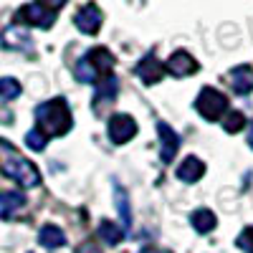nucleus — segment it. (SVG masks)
I'll list each match as a JSON object with an SVG mask.
<instances>
[{
	"label": "nucleus",
	"mask_w": 253,
	"mask_h": 253,
	"mask_svg": "<svg viewBox=\"0 0 253 253\" xmlns=\"http://www.w3.org/2000/svg\"><path fill=\"white\" fill-rule=\"evenodd\" d=\"M228 81H230V86H233L236 94L246 96V94L253 91V69L251 66H236L228 74Z\"/></svg>",
	"instance_id": "11"
},
{
	"label": "nucleus",
	"mask_w": 253,
	"mask_h": 253,
	"mask_svg": "<svg viewBox=\"0 0 253 253\" xmlns=\"http://www.w3.org/2000/svg\"><path fill=\"white\" fill-rule=\"evenodd\" d=\"M38 3H43V5L51 8V10H58V8L66 5V0H38Z\"/></svg>",
	"instance_id": "23"
},
{
	"label": "nucleus",
	"mask_w": 253,
	"mask_h": 253,
	"mask_svg": "<svg viewBox=\"0 0 253 253\" xmlns=\"http://www.w3.org/2000/svg\"><path fill=\"white\" fill-rule=\"evenodd\" d=\"M238 246H241L243 251L253 253V225H251V228H246L243 233L238 236Z\"/></svg>",
	"instance_id": "22"
},
{
	"label": "nucleus",
	"mask_w": 253,
	"mask_h": 253,
	"mask_svg": "<svg viewBox=\"0 0 253 253\" xmlns=\"http://www.w3.org/2000/svg\"><path fill=\"white\" fill-rule=\"evenodd\" d=\"M46 142H48V137H46L43 132H41L38 126H36V129H31V132L26 134V144L31 147L33 152H41V150L46 147Z\"/></svg>",
	"instance_id": "21"
},
{
	"label": "nucleus",
	"mask_w": 253,
	"mask_h": 253,
	"mask_svg": "<svg viewBox=\"0 0 253 253\" xmlns=\"http://www.w3.org/2000/svg\"><path fill=\"white\" fill-rule=\"evenodd\" d=\"M139 253H162V251H157V248H144V251H139Z\"/></svg>",
	"instance_id": "26"
},
{
	"label": "nucleus",
	"mask_w": 253,
	"mask_h": 253,
	"mask_svg": "<svg viewBox=\"0 0 253 253\" xmlns=\"http://www.w3.org/2000/svg\"><path fill=\"white\" fill-rule=\"evenodd\" d=\"M205 175V165L198 160V157H193V155H190V157H185L182 162H180V167H177V177L182 180V182H198L200 177Z\"/></svg>",
	"instance_id": "12"
},
{
	"label": "nucleus",
	"mask_w": 253,
	"mask_h": 253,
	"mask_svg": "<svg viewBox=\"0 0 253 253\" xmlns=\"http://www.w3.org/2000/svg\"><path fill=\"white\" fill-rule=\"evenodd\" d=\"M190 223H193V228L198 230V233H210V230L215 228L218 218H215L213 210L200 208V210H193V215H190Z\"/></svg>",
	"instance_id": "14"
},
{
	"label": "nucleus",
	"mask_w": 253,
	"mask_h": 253,
	"mask_svg": "<svg viewBox=\"0 0 253 253\" xmlns=\"http://www.w3.org/2000/svg\"><path fill=\"white\" fill-rule=\"evenodd\" d=\"M241 126H246V117L241 112H228V117L223 122V129L230 132V134H236V132H241Z\"/></svg>",
	"instance_id": "20"
},
{
	"label": "nucleus",
	"mask_w": 253,
	"mask_h": 253,
	"mask_svg": "<svg viewBox=\"0 0 253 253\" xmlns=\"http://www.w3.org/2000/svg\"><path fill=\"white\" fill-rule=\"evenodd\" d=\"M114 200H117V210H119V218H122V225L129 230V225H132V210H129V200H126V195H124V190L117 185L114 187Z\"/></svg>",
	"instance_id": "17"
},
{
	"label": "nucleus",
	"mask_w": 253,
	"mask_h": 253,
	"mask_svg": "<svg viewBox=\"0 0 253 253\" xmlns=\"http://www.w3.org/2000/svg\"><path fill=\"white\" fill-rule=\"evenodd\" d=\"M157 134L162 142V150H160V160L162 162H172L177 155V147H180V137L167 122H157Z\"/></svg>",
	"instance_id": "7"
},
{
	"label": "nucleus",
	"mask_w": 253,
	"mask_h": 253,
	"mask_svg": "<svg viewBox=\"0 0 253 253\" xmlns=\"http://www.w3.org/2000/svg\"><path fill=\"white\" fill-rule=\"evenodd\" d=\"M3 43L8 48H28L31 46V36L26 31H20L18 26H13V28H8L3 33Z\"/></svg>",
	"instance_id": "16"
},
{
	"label": "nucleus",
	"mask_w": 253,
	"mask_h": 253,
	"mask_svg": "<svg viewBox=\"0 0 253 253\" xmlns=\"http://www.w3.org/2000/svg\"><path fill=\"white\" fill-rule=\"evenodd\" d=\"M101 20H104L101 10H99L94 3H86V5H84V8L76 13L74 23H76V28H79L81 33H86V36H96V33H99V28H101Z\"/></svg>",
	"instance_id": "6"
},
{
	"label": "nucleus",
	"mask_w": 253,
	"mask_h": 253,
	"mask_svg": "<svg viewBox=\"0 0 253 253\" xmlns=\"http://www.w3.org/2000/svg\"><path fill=\"white\" fill-rule=\"evenodd\" d=\"M248 132H251V139H248V142H251V147H253V122L248 124Z\"/></svg>",
	"instance_id": "25"
},
{
	"label": "nucleus",
	"mask_w": 253,
	"mask_h": 253,
	"mask_svg": "<svg viewBox=\"0 0 253 253\" xmlns=\"http://www.w3.org/2000/svg\"><path fill=\"white\" fill-rule=\"evenodd\" d=\"M20 84L15 81V79H10V76H5V79H0V99H5V101H13V99H18L20 96Z\"/></svg>",
	"instance_id": "19"
},
{
	"label": "nucleus",
	"mask_w": 253,
	"mask_h": 253,
	"mask_svg": "<svg viewBox=\"0 0 253 253\" xmlns=\"http://www.w3.org/2000/svg\"><path fill=\"white\" fill-rule=\"evenodd\" d=\"M165 71H167V66L157 61L155 53H147V56L137 63V76H139L144 84H157V81H162Z\"/></svg>",
	"instance_id": "9"
},
{
	"label": "nucleus",
	"mask_w": 253,
	"mask_h": 253,
	"mask_svg": "<svg viewBox=\"0 0 253 253\" xmlns=\"http://www.w3.org/2000/svg\"><path fill=\"white\" fill-rule=\"evenodd\" d=\"M165 66H167V71H170L172 76L182 79V76H193L198 71V61L190 56L187 51H175L170 58H167Z\"/></svg>",
	"instance_id": "8"
},
{
	"label": "nucleus",
	"mask_w": 253,
	"mask_h": 253,
	"mask_svg": "<svg viewBox=\"0 0 253 253\" xmlns=\"http://www.w3.org/2000/svg\"><path fill=\"white\" fill-rule=\"evenodd\" d=\"M38 243L43 248H61L63 243H66V233L58 228V225H43L38 230Z\"/></svg>",
	"instance_id": "13"
},
{
	"label": "nucleus",
	"mask_w": 253,
	"mask_h": 253,
	"mask_svg": "<svg viewBox=\"0 0 253 253\" xmlns=\"http://www.w3.org/2000/svg\"><path fill=\"white\" fill-rule=\"evenodd\" d=\"M195 109H198V114H200L203 119L215 122V119H220V117L228 112V99H225V94H220L218 89L205 86V89L198 94V99H195Z\"/></svg>",
	"instance_id": "2"
},
{
	"label": "nucleus",
	"mask_w": 253,
	"mask_h": 253,
	"mask_svg": "<svg viewBox=\"0 0 253 253\" xmlns=\"http://www.w3.org/2000/svg\"><path fill=\"white\" fill-rule=\"evenodd\" d=\"M76 253H101V251H99V248H96L94 243H81Z\"/></svg>",
	"instance_id": "24"
},
{
	"label": "nucleus",
	"mask_w": 253,
	"mask_h": 253,
	"mask_svg": "<svg viewBox=\"0 0 253 253\" xmlns=\"http://www.w3.org/2000/svg\"><path fill=\"white\" fill-rule=\"evenodd\" d=\"M18 20L26 26H36V28H51L56 20V10L46 8L43 3H28L18 10Z\"/></svg>",
	"instance_id": "4"
},
{
	"label": "nucleus",
	"mask_w": 253,
	"mask_h": 253,
	"mask_svg": "<svg viewBox=\"0 0 253 253\" xmlns=\"http://www.w3.org/2000/svg\"><path fill=\"white\" fill-rule=\"evenodd\" d=\"M3 175L15 180L20 187H36L41 185V172L36 170V165L23 160V157H8L3 162Z\"/></svg>",
	"instance_id": "3"
},
{
	"label": "nucleus",
	"mask_w": 253,
	"mask_h": 253,
	"mask_svg": "<svg viewBox=\"0 0 253 253\" xmlns=\"http://www.w3.org/2000/svg\"><path fill=\"white\" fill-rule=\"evenodd\" d=\"M107 132H109V139L114 144H124L137 134V122L129 114H114L107 124Z\"/></svg>",
	"instance_id": "5"
},
{
	"label": "nucleus",
	"mask_w": 253,
	"mask_h": 253,
	"mask_svg": "<svg viewBox=\"0 0 253 253\" xmlns=\"http://www.w3.org/2000/svg\"><path fill=\"white\" fill-rule=\"evenodd\" d=\"M23 208H26V195L23 193H15V190H3V193H0V218L10 220Z\"/></svg>",
	"instance_id": "10"
},
{
	"label": "nucleus",
	"mask_w": 253,
	"mask_h": 253,
	"mask_svg": "<svg viewBox=\"0 0 253 253\" xmlns=\"http://www.w3.org/2000/svg\"><path fill=\"white\" fill-rule=\"evenodd\" d=\"M74 74H76V79H79L81 84H96V81L101 79V74L96 71V66H94V63H91L86 56L79 58L76 69H74Z\"/></svg>",
	"instance_id": "15"
},
{
	"label": "nucleus",
	"mask_w": 253,
	"mask_h": 253,
	"mask_svg": "<svg viewBox=\"0 0 253 253\" xmlns=\"http://www.w3.org/2000/svg\"><path fill=\"white\" fill-rule=\"evenodd\" d=\"M99 236H101V241H107V246H117L124 238V228H119V225H114L109 220H104L99 225Z\"/></svg>",
	"instance_id": "18"
},
{
	"label": "nucleus",
	"mask_w": 253,
	"mask_h": 253,
	"mask_svg": "<svg viewBox=\"0 0 253 253\" xmlns=\"http://www.w3.org/2000/svg\"><path fill=\"white\" fill-rule=\"evenodd\" d=\"M36 122H38V129L46 137L66 134L74 124L66 99H51V101H43L41 107H36Z\"/></svg>",
	"instance_id": "1"
}]
</instances>
